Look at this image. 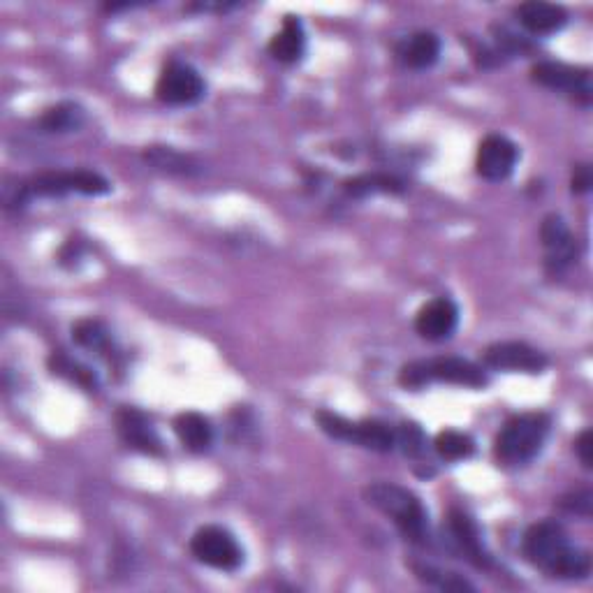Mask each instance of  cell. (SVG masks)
I'll use <instances>...</instances> for the list:
<instances>
[{
	"label": "cell",
	"instance_id": "28",
	"mask_svg": "<svg viewBox=\"0 0 593 593\" xmlns=\"http://www.w3.org/2000/svg\"><path fill=\"white\" fill-rule=\"evenodd\" d=\"M397 445H401L406 457H420L424 448H427V441H424L422 429L413 422L401 424L399 434H397Z\"/></svg>",
	"mask_w": 593,
	"mask_h": 593
},
{
	"label": "cell",
	"instance_id": "20",
	"mask_svg": "<svg viewBox=\"0 0 593 593\" xmlns=\"http://www.w3.org/2000/svg\"><path fill=\"white\" fill-rule=\"evenodd\" d=\"M82 123H84L82 107L75 105V102H61V105L49 107L47 112L40 116L38 126L42 133L63 135V133H75V130L82 128Z\"/></svg>",
	"mask_w": 593,
	"mask_h": 593
},
{
	"label": "cell",
	"instance_id": "10",
	"mask_svg": "<svg viewBox=\"0 0 593 593\" xmlns=\"http://www.w3.org/2000/svg\"><path fill=\"white\" fill-rule=\"evenodd\" d=\"M517 158V146L512 144L508 137L489 135L487 139H482L478 158H475V167H478V174L482 179L503 181L510 177L512 170H515Z\"/></svg>",
	"mask_w": 593,
	"mask_h": 593
},
{
	"label": "cell",
	"instance_id": "4",
	"mask_svg": "<svg viewBox=\"0 0 593 593\" xmlns=\"http://www.w3.org/2000/svg\"><path fill=\"white\" fill-rule=\"evenodd\" d=\"M399 380L408 390H420V387L434 383V380L473 387V390H480V387L487 385L485 371L478 364L461 360V357H438V360L411 362L401 369Z\"/></svg>",
	"mask_w": 593,
	"mask_h": 593
},
{
	"label": "cell",
	"instance_id": "13",
	"mask_svg": "<svg viewBox=\"0 0 593 593\" xmlns=\"http://www.w3.org/2000/svg\"><path fill=\"white\" fill-rule=\"evenodd\" d=\"M116 429L128 448L144 452V455H163V443H160L156 429L135 408H123L116 415Z\"/></svg>",
	"mask_w": 593,
	"mask_h": 593
},
{
	"label": "cell",
	"instance_id": "25",
	"mask_svg": "<svg viewBox=\"0 0 593 593\" xmlns=\"http://www.w3.org/2000/svg\"><path fill=\"white\" fill-rule=\"evenodd\" d=\"M415 573L424 584H429V587H436L443 591H473V584L466 582L464 577H459L455 573H443V570L431 568V566H417Z\"/></svg>",
	"mask_w": 593,
	"mask_h": 593
},
{
	"label": "cell",
	"instance_id": "16",
	"mask_svg": "<svg viewBox=\"0 0 593 593\" xmlns=\"http://www.w3.org/2000/svg\"><path fill=\"white\" fill-rule=\"evenodd\" d=\"M306 33L302 21L295 17H285L283 28L269 42V54L281 63H297L304 56Z\"/></svg>",
	"mask_w": 593,
	"mask_h": 593
},
{
	"label": "cell",
	"instance_id": "3",
	"mask_svg": "<svg viewBox=\"0 0 593 593\" xmlns=\"http://www.w3.org/2000/svg\"><path fill=\"white\" fill-rule=\"evenodd\" d=\"M549 417L545 413L517 415L505 422L499 438H496V459L505 466H519L531 461L543 450L549 434Z\"/></svg>",
	"mask_w": 593,
	"mask_h": 593
},
{
	"label": "cell",
	"instance_id": "26",
	"mask_svg": "<svg viewBox=\"0 0 593 593\" xmlns=\"http://www.w3.org/2000/svg\"><path fill=\"white\" fill-rule=\"evenodd\" d=\"M49 366L51 371L58 373V376H68L70 380H75L77 385H84V387H93V373L82 369V366H77L75 362L70 360V357H65L63 353H54L49 357Z\"/></svg>",
	"mask_w": 593,
	"mask_h": 593
},
{
	"label": "cell",
	"instance_id": "9",
	"mask_svg": "<svg viewBox=\"0 0 593 593\" xmlns=\"http://www.w3.org/2000/svg\"><path fill=\"white\" fill-rule=\"evenodd\" d=\"M482 360L489 369L496 371H522V373H543L547 357L540 350L526 346L522 341H501L485 350Z\"/></svg>",
	"mask_w": 593,
	"mask_h": 593
},
{
	"label": "cell",
	"instance_id": "27",
	"mask_svg": "<svg viewBox=\"0 0 593 593\" xmlns=\"http://www.w3.org/2000/svg\"><path fill=\"white\" fill-rule=\"evenodd\" d=\"M316 420H318V424H320V429L325 431L327 436L336 438V441H346V443H350V438H353V427H355V422L346 420V417H343V415H336V413H332V411H320V413L316 415Z\"/></svg>",
	"mask_w": 593,
	"mask_h": 593
},
{
	"label": "cell",
	"instance_id": "7",
	"mask_svg": "<svg viewBox=\"0 0 593 593\" xmlns=\"http://www.w3.org/2000/svg\"><path fill=\"white\" fill-rule=\"evenodd\" d=\"M28 188H31V195H40V197H63L70 193L102 195V193H109V181L89 170L47 172V174H40V177H35L31 183H28Z\"/></svg>",
	"mask_w": 593,
	"mask_h": 593
},
{
	"label": "cell",
	"instance_id": "12",
	"mask_svg": "<svg viewBox=\"0 0 593 593\" xmlns=\"http://www.w3.org/2000/svg\"><path fill=\"white\" fill-rule=\"evenodd\" d=\"M540 237H543V246L547 253V267L552 272H563V269L573 265L577 258V241L570 234L568 225L563 223L559 216H547L543 228H540Z\"/></svg>",
	"mask_w": 593,
	"mask_h": 593
},
{
	"label": "cell",
	"instance_id": "18",
	"mask_svg": "<svg viewBox=\"0 0 593 593\" xmlns=\"http://www.w3.org/2000/svg\"><path fill=\"white\" fill-rule=\"evenodd\" d=\"M399 56L401 61L413 70L431 68V65L438 61V56H441V40H438L434 33L427 31L415 33L401 45Z\"/></svg>",
	"mask_w": 593,
	"mask_h": 593
},
{
	"label": "cell",
	"instance_id": "31",
	"mask_svg": "<svg viewBox=\"0 0 593 593\" xmlns=\"http://www.w3.org/2000/svg\"><path fill=\"white\" fill-rule=\"evenodd\" d=\"M591 167L589 165H577L573 174V190L575 193H587L591 188Z\"/></svg>",
	"mask_w": 593,
	"mask_h": 593
},
{
	"label": "cell",
	"instance_id": "11",
	"mask_svg": "<svg viewBox=\"0 0 593 593\" xmlns=\"http://www.w3.org/2000/svg\"><path fill=\"white\" fill-rule=\"evenodd\" d=\"M459 322L457 304L448 297L431 299L424 304L415 318V329L427 341H445L455 334Z\"/></svg>",
	"mask_w": 593,
	"mask_h": 593
},
{
	"label": "cell",
	"instance_id": "21",
	"mask_svg": "<svg viewBox=\"0 0 593 593\" xmlns=\"http://www.w3.org/2000/svg\"><path fill=\"white\" fill-rule=\"evenodd\" d=\"M350 443H357L362 445V448L373 452H390L394 445H397V434H394L385 422L362 420V422H355Z\"/></svg>",
	"mask_w": 593,
	"mask_h": 593
},
{
	"label": "cell",
	"instance_id": "30",
	"mask_svg": "<svg viewBox=\"0 0 593 593\" xmlns=\"http://www.w3.org/2000/svg\"><path fill=\"white\" fill-rule=\"evenodd\" d=\"M575 450H577V457H580V461H582V466L591 468L593 466V434H591V429L582 431L580 438H577V443H575Z\"/></svg>",
	"mask_w": 593,
	"mask_h": 593
},
{
	"label": "cell",
	"instance_id": "8",
	"mask_svg": "<svg viewBox=\"0 0 593 593\" xmlns=\"http://www.w3.org/2000/svg\"><path fill=\"white\" fill-rule=\"evenodd\" d=\"M531 79L545 89L563 91L575 95V98H591V72L587 68H575V65L540 61L531 68Z\"/></svg>",
	"mask_w": 593,
	"mask_h": 593
},
{
	"label": "cell",
	"instance_id": "1",
	"mask_svg": "<svg viewBox=\"0 0 593 593\" xmlns=\"http://www.w3.org/2000/svg\"><path fill=\"white\" fill-rule=\"evenodd\" d=\"M522 552L533 568L559 580H580L591 573V556L570 543L566 529L559 522L545 519L529 526L524 533Z\"/></svg>",
	"mask_w": 593,
	"mask_h": 593
},
{
	"label": "cell",
	"instance_id": "17",
	"mask_svg": "<svg viewBox=\"0 0 593 593\" xmlns=\"http://www.w3.org/2000/svg\"><path fill=\"white\" fill-rule=\"evenodd\" d=\"M174 431H177L179 441L190 452H204L214 443V429L209 420L200 413H181L174 417Z\"/></svg>",
	"mask_w": 593,
	"mask_h": 593
},
{
	"label": "cell",
	"instance_id": "6",
	"mask_svg": "<svg viewBox=\"0 0 593 593\" xmlns=\"http://www.w3.org/2000/svg\"><path fill=\"white\" fill-rule=\"evenodd\" d=\"M204 91H207V84H204L200 72L190 68L186 63L167 65V68L160 72L156 84L158 100L174 107L193 105V102L204 98Z\"/></svg>",
	"mask_w": 593,
	"mask_h": 593
},
{
	"label": "cell",
	"instance_id": "5",
	"mask_svg": "<svg viewBox=\"0 0 593 593\" xmlns=\"http://www.w3.org/2000/svg\"><path fill=\"white\" fill-rule=\"evenodd\" d=\"M190 552L200 563L216 570H225L232 573L244 563V549L239 547L237 538L230 531L221 529V526H204L190 538Z\"/></svg>",
	"mask_w": 593,
	"mask_h": 593
},
{
	"label": "cell",
	"instance_id": "22",
	"mask_svg": "<svg viewBox=\"0 0 593 593\" xmlns=\"http://www.w3.org/2000/svg\"><path fill=\"white\" fill-rule=\"evenodd\" d=\"M343 190L350 197H366L376 193H401L404 183L390 174H362V177H353L343 181Z\"/></svg>",
	"mask_w": 593,
	"mask_h": 593
},
{
	"label": "cell",
	"instance_id": "29",
	"mask_svg": "<svg viewBox=\"0 0 593 593\" xmlns=\"http://www.w3.org/2000/svg\"><path fill=\"white\" fill-rule=\"evenodd\" d=\"M591 501L593 496L589 489H580V492H573L568 496H563L559 501L561 510L570 512V515H580V517H589L591 515Z\"/></svg>",
	"mask_w": 593,
	"mask_h": 593
},
{
	"label": "cell",
	"instance_id": "24",
	"mask_svg": "<svg viewBox=\"0 0 593 593\" xmlns=\"http://www.w3.org/2000/svg\"><path fill=\"white\" fill-rule=\"evenodd\" d=\"M72 336H75L79 346L95 350V353L109 350V332L98 320H79L75 329H72Z\"/></svg>",
	"mask_w": 593,
	"mask_h": 593
},
{
	"label": "cell",
	"instance_id": "15",
	"mask_svg": "<svg viewBox=\"0 0 593 593\" xmlns=\"http://www.w3.org/2000/svg\"><path fill=\"white\" fill-rule=\"evenodd\" d=\"M517 21L533 35H552L566 26L568 14L561 5L531 0L517 7Z\"/></svg>",
	"mask_w": 593,
	"mask_h": 593
},
{
	"label": "cell",
	"instance_id": "2",
	"mask_svg": "<svg viewBox=\"0 0 593 593\" xmlns=\"http://www.w3.org/2000/svg\"><path fill=\"white\" fill-rule=\"evenodd\" d=\"M364 499L371 508H376L394 522L401 536L411 543H427L429 519L420 499L408 489L394 485V482H373L364 489Z\"/></svg>",
	"mask_w": 593,
	"mask_h": 593
},
{
	"label": "cell",
	"instance_id": "19",
	"mask_svg": "<svg viewBox=\"0 0 593 593\" xmlns=\"http://www.w3.org/2000/svg\"><path fill=\"white\" fill-rule=\"evenodd\" d=\"M144 160L153 167V170H160L167 174L190 177V174L200 172V165H197V160L193 156L172 149V146H149V149L144 151Z\"/></svg>",
	"mask_w": 593,
	"mask_h": 593
},
{
	"label": "cell",
	"instance_id": "14",
	"mask_svg": "<svg viewBox=\"0 0 593 593\" xmlns=\"http://www.w3.org/2000/svg\"><path fill=\"white\" fill-rule=\"evenodd\" d=\"M448 529L457 549L464 554L466 561H471L475 568H489V554L487 549L482 547L478 526H475V522L466 515V512L450 510Z\"/></svg>",
	"mask_w": 593,
	"mask_h": 593
},
{
	"label": "cell",
	"instance_id": "23",
	"mask_svg": "<svg viewBox=\"0 0 593 593\" xmlns=\"http://www.w3.org/2000/svg\"><path fill=\"white\" fill-rule=\"evenodd\" d=\"M434 448L445 461H459L473 455L475 443L468 434H461V431H455V429H445L436 436Z\"/></svg>",
	"mask_w": 593,
	"mask_h": 593
}]
</instances>
